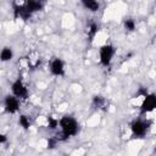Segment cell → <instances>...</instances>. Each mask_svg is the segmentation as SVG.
I'll return each mask as SVG.
<instances>
[{
	"mask_svg": "<svg viewBox=\"0 0 156 156\" xmlns=\"http://www.w3.org/2000/svg\"><path fill=\"white\" fill-rule=\"evenodd\" d=\"M13 57V50L11 46H4L0 51V61L2 62H9Z\"/></svg>",
	"mask_w": 156,
	"mask_h": 156,
	"instance_id": "cell-12",
	"label": "cell"
},
{
	"mask_svg": "<svg viewBox=\"0 0 156 156\" xmlns=\"http://www.w3.org/2000/svg\"><path fill=\"white\" fill-rule=\"evenodd\" d=\"M130 133L134 139H141L145 138L146 134L150 130L151 127V121L150 119H144V118H135L130 122Z\"/></svg>",
	"mask_w": 156,
	"mask_h": 156,
	"instance_id": "cell-2",
	"label": "cell"
},
{
	"mask_svg": "<svg viewBox=\"0 0 156 156\" xmlns=\"http://www.w3.org/2000/svg\"><path fill=\"white\" fill-rule=\"evenodd\" d=\"M11 91H12V95L18 98L20 100H26L29 95V90H28V88L26 87V84L23 83V80L21 78H17L11 84Z\"/></svg>",
	"mask_w": 156,
	"mask_h": 156,
	"instance_id": "cell-4",
	"label": "cell"
},
{
	"mask_svg": "<svg viewBox=\"0 0 156 156\" xmlns=\"http://www.w3.org/2000/svg\"><path fill=\"white\" fill-rule=\"evenodd\" d=\"M24 6L33 15L34 12H38V11H41L43 10L44 2L40 1V0H27V2L24 4Z\"/></svg>",
	"mask_w": 156,
	"mask_h": 156,
	"instance_id": "cell-9",
	"label": "cell"
},
{
	"mask_svg": "<svg viewBox=\"0 0 156 156\" xmlns=\"http://www.w3.org/2000/svg\"><path fill=\"white\" fill-rule=\"evenodd\" d=\"M116 54V48L115 45L107 43L104 44L102 46H100L99 49V61L101 63V66L104 67H108L113 60V56Z\"/></svg>",
	"mask_w": 156,
	"mask_h": 156,
	"instance_id": "cell-3",
	"label": "cell"
},
{
	"mask_svg": "<svg viewBox=\"0 0 156 156\" xmlns=\"http://www.w3.org/2000/svg\"><path fill=\"white\" fill-rule=\"evenodd\" d=\"M57 143H58L57 138H56V136H51V138H49V140H48V147H49V149H54Z\"/></svg>",
	"mask_w": 156,
	"mask_h": 156,
	"instance_id": "cell-17",
	"label": "cell"
},
{
	"mask_svg": "<svg viewBox=\"0 0 156 156\" xmlns=\"http://www.w3.org/2000/svg\"><path fill=\"white\" fill-rule=\"evenodd\" d=\"M40 1H43V2H44V1H45V0H40Z\"/></svg>",
	"mask_w": 156,
	"mask_h": 156,
	"instance_id": "cell-20",
	"label": "cell"
},
{
	"mask_svg": "<svg viewBox=\"0 0 156 156\" xmlns=\"http://www.w3.org/2000/svg\"><path fill=\"white\" fill-rule=\"evenodd\" d=\"M147 93H149V91H147V89H146V88L140 87V88L138 89V91H136V96H141V98H144Z\"/></svg>",
	"mask_w": 156,
	"mask_h": 156,
	"instance_id": "cell-18",
	"label": "cell"
},
{
	"mask_svg": "<svg viewBox=\"0 0 156 156\" xmlns=\"http://www.w3.org/2000/svg\"><path fill=\"white\" fill-rule=\"evenodd\" d=\"M60 133L56 135L58 141H66L72 136H76L79 132V123L78 121L69 115H65L58 119Z\"/></svg>",
	"mask_w": 156,
	"mask_h": 156,
	"instance_id": "cell-1",
	"label": "cell"
},
{
	"mask_svg": "<svg viewBox=\"0 0 156 156\" xmlns=\"http://www.w3.org/2000/svg\"><path fill=\"white\" fill-rule=\"evenodd\" d=\"M4 108L5 112L13 115L16 112H18L20 110V99L16 98L15 95H6L4 99Z\"/></svg>",
	"mask_w": 156,
	"mask_h": 156,
	"instance_id": "cell-7",
	"label": "cell"
},
{
	"mask_svg": "<svg viewBox=\"0 0 156 156\" xmlns=\"http://www.w3.org/2000/svg\"><path fill=\"white\" fill-rule=\"evenodd\" d=\"M6 141H7V135H6V134H2V133H0V145L5 144Z\"/></svg>",
	"mask_w": 156,
	"mask_h": 156,
	"instance_id": "cell-19",
	"label": "cell"
},
{
	"mask_svg": "<svg viewBox=\"0 0 156 156\" xmlns=\"http://www.w3.org/2000/svg\"><path fill=\"white\" fill-rule=\"evenodd\" d=\"M123 27L127 32H134L135 28H136V24H135V21L133 18H124L123 21Z\"/></svg>",
	"mask_w": 156,
	"mask_h": 156,
	"instance_id": "cell-14",
	"label": "cell"
},
{
	"mask_svg": "<svg viewBox=\"0 0 156 156\" xmlns=\"http://www.w3.org/2000/svg\"><path fill=\"white\" fill-rule=\"evenodd\" d=\"M98 32H99V24L96 22H90L89 26H88V30H87V35H88L89 43H91L94 40V38L96 37Z\"/></svg>",
	"mask_w": 156,
	"mask_h": 156,
	"instance_id": "cell-13",
	"label": "cell"
},
{
	"mask_svg": "<svg viewBox=\"0 0 156 156\" xmlns=\"http://www.w3.org/2000/svg\"><path fill=\"white\" fill-rule=\"evenodd\" d=\"M91 106L95 110H106L107 106V100L102 95H95L91 100Z\"/></svg>",
	"mask_w": 156,
	"mask_h": 156,
	"instance_id": "cell-10",
	"label": "cell"
},
{
	"mask_svg": "<svg viewBox=\"0 0 156 156\" xmlns=\"http://www.w3.org/2000/svg\"><path fill=\"white\" fill-rule=\"evenodd\" d=\"M32 13L26 9L24 5H13V17L15 18H21L23 21L29 20Z\"/></svg>",
	"mask_w": 156,
	"mask_h": 156,
	"instance_id": "cell-8",
	"label": "cell"
},
{
	"mask_svg": "<svg viewBox=\"0 0 156 156\" xmlns=\"http://www.w3.org/2000/svg\"><path fill=\"white\" fill-rule=\"evenodd\" d=\"M50 73L55 77H63L65 76V62L60 57H52L49 63Z\"/></svg>",
	"mask_w": 156,
	"mask_h": 156,
	"instance_id": "cell-6",
	"label": "cell"
},
{
	"mask_svg": "<svg viewBox=\"0 0 156 156\" xmlns=\"http://www.w3.org/2000/svg\"><path fill=\"white\" fill-rule=\"evenodd\" d=\"M84 9H87L90 12H98L100 9V4L98 0H79Z\"/></svg>",
	"mask_w": 156,
	"mask_h": 156,
	"instance_id": "cell-11",
	"label": "cell"
},
{
	"mask_svg": "<svg viewBox=\"0 0 156 156\" xmlns=\"http://www.w3.org/2000/svg\"><path fill=\"white\" fill-rule=\"evenodd\" d=\"M48 128L51 129V130H55L58 128V119L57 118H54L51 116L48 117Z\"/></svg>",
	"mask_w": 156,
	"mask_h": 156,
	"instance_id": "cell-16",
	"label": "cell"
},
{
	"mask_svg": "<svg viewBox=\"0 0 156 156\" xmlns=\"http://www.w3.org/2000/svg\"><path fill=\"white\" fill-rule=\"evenodd\" d=\"M18 124H20L24 130L29 129V127H30V119H29V117L26 116V115H21V116L18 117Z\"/></svg>",
	"mask_w": 156,
	"mask_h": 156,
	"instance_id": "cell-15",
	"label": "cell"
},
{
	"mask_svg": "<svg viewBox=\"0 0 156 156\" xmlns=\"http://www.w3.org/2000/svg\"><path fill=\"white\" fill-rule=\"evenodd\" d=\"M155 107H156V95L154 93H147L144 96L143 102L140 105V116L152 112Z\"/></svg>",
	"mask_w": 156,
	"mask_h": 156,
	"instance_id": "cell-5",
	"label": "cell"
}]
</instances>
